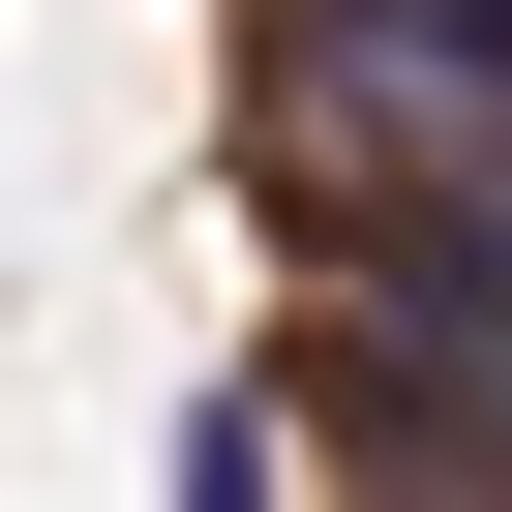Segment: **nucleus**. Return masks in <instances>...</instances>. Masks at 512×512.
<instances>
[{"label":"nucleus","mask_w":512,"mask_h":512,"mask_svg":"<svg viewBox=\"0 0 512 512\" xmlns=\"http://www.w3.org/2000/svg\"><path fill=\"white\" fill-rule=\"evenodd\" d=\"M151 512H302V452H272V392H181V452H151Z\"/></svg>","instance_id":"1"}]
</instances>
